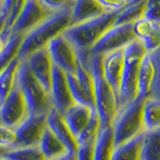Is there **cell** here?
Listing matches in <instances>:
<instances>
[{
    "label": "cell",
    "mask_w": 160,
    "mask_h": 160,
    "mask_svg": "<svg viewBox=\"0 0 160 160\" xmlns=\"http://www.w3.org/2000/svg\"><path fill=\"white\" fill-rule=\"evenodd\" d=\"M158 76V65L153 54L147 53L138 69V98H149Z\"/></svg>",
    "instance_id": "obj_18"
},
{
    "label": "cell",
    "mask_w": 160,
    "mask_h": 160,
    "mask_svg": "<svg viewBox=\"0 0 160 160\" xmlns=\"http://www.w3.org/2000/svg\"><path fill=\"white\" fill-rule=\"evenodd\" d=\"M0 4H1V1H0Z\"/></svg>",
    "instance_id": "obj_38"
},
{
    "label": "cell",
    "mask_w": 160,
    "mask_h": 160,
    "mask_svg": "<svg viewBox=\"0 0 160 160\" xmlns=\"http://www.w3.org/2000/svg\"><path fill=\"white\" fill-rule=\"evenodd\" d=\"M51 15L53 13L49 12L39 0L25 1L24 8L21 11V15L13 25L11 34L25 35L35 29L38 25H40L43 21H46Z\"/></svg>",
    "instance_id": "obj_10"
},
{
    "label": "cell",
    "mask_w": 160,
    "mask_h": 160,
    "mask_svg": "<svg viewBox=\"0 0 160 160\" xmlns=\"http://www.w3.org/2000/svg\"><path fill=\"white\" fill-rule=\"evenodd\" d=\"M132 32L136 40L143 45L147 53L153 54L160 48V23L142 18L132 24Z\"/></svg>",
    "instance_id": "obj_15"
},
{
    "label": "cell",
    "mask_w": 160,
    "mask_h": 160,
    "mask_svg": "<svg viewBox=\"0 0 160 160\" xmlns=\"http://www.w3.org/2000/svg\"><path fill=\"white\" fill-rule=\"evenodd\" d=\"M144 18L155 23H160V0H148L146 4Z\"/></svg>",
    "instance_id": "obj_32"
},
{
    "label": "cell",
    "mask_w": 160,
    "mask_h": 160,
    "mask_svg": "<svg viewBox=\"0 0 160 160\" xmlns=\"http://www.w3.org/2000/svg\"><path fill=\"white\" fill-rule=\"evenodd\" d=\"M89 70L94 81V102L101 128L112 127L118 110V95L107 82L102 70V56H89Z\"/></svg>",
    "instance_id": "obj_2"
},
{
    "label": "cell",
    "mask_w": 160,
    "mask_h": 160,
    "mask_svg": "<svg viewBox=\"0 0 160 160\" xmlns=\"http://www.w3.org/2000/svg\"><path fill=\"white\" fill-rule=\"evenodd\" d=\"M28 66L30 69L34 77L40 82V84L47 90L51 92L52 84V73H53V62L48 48H42L28 57L27 59Z\"/></svg>",
    "instance_id": "obj_13"
},
{
    "label": "cell",
    "mask_w": 160,
    "mask_h": 160,
    "mask_svg": "<svg viewBox=\"0 0 160 160\" xmlns=\"http://www.w3.org/2000/svg\"><path fill=\"white\" fill-rule=\"evenodd\" d=\"M47 128L54 134L57 138L65 146L68 153L76 155L78 151V144L76 137L72 135L71 130L66 125L64 118L57 110H52L47 114Z\"/></svg>",
    "instance_id": "obj_14"
},
{
    "label": "cell",
    "mask_w": 160,
    "mask_h": 160,
    "mask_svg": "<svg viewBox=\"0 0 160 160\" xmlns=\"http://www.w3.org/2000/svg\"><path fill=\"white\" fill-rule=\"evenodd\" d=\"M51 100L52 106L62 116L64 114L71 106L75 105L72 99L71 92L68 84L66 73L58 66L53 65V73H52V84H51Z\"/></svg>",
    "instance_id": "obj_12"
},
{
    "label": "cell",
    "mask_w": 160,
    "mask_h": 160,
    "mask_svg": "<svg viewBox=\"0 0 160 160\" xmlns=\"http://www.w3.org/2000/svg\"><path fill=\"white\" fill-rule=\"evenodd\" d=\"M114 147L116 144L112 127L101 128L94 146V160H112Z\"/></svg>",
    "instance_id": "obj_21"
},
{
    "label": "cell",
    "mask_w": 160,
    "mask_h": 160,
    "mask_svg": "<svg viewBox=\"0 0 160 160\" xmlns=\"http://www.w3.org/2000/svg\"><path fill=\"white\" fill-rule=\"evenodd\" d=\"M141 160H160V129L143 134Z\"/></svg>",
    "instance_id": "obj_26"
},
{
    "label": "cell",
    "mask_w": 160,
    "mask_h": 160,
    "mask_svg": "<svg viewBox=\"0 0 160 160\" xmlns=\"http://www.w3.org/2000/svg\"><path fill=\"white\" fill-rule=\"evenodd\" d=\"M29 116L24 96L16 83L15 89L0 107V124L16 129L24 123Z\"/></svg>",
    "instance_id": "obj_8"
},
{
    "label": "cell",
    "mask_w": 160,
    "mask_h": 160,
    "mask_svg": "<svg viewBox=\"0 0 160 160\" xmlns=\"http://www.w3.org/2000/svg\"><path fill=\"white\" fill-rule=\"evenodd\" d=\"M100 131H101V123H100V119H99L95 111L93 113L87 128L82 131L80 136L77 137V144L78 146H81V144H95L96 138L99 136Z\"/></svg>",
    "instance_id": "obj_28"
},
{
    "label": "cell",
    "mask_w": 160,
    "mask_h": 160,
    "mask_svg": "<svg viewBox=\"0 0 160 160\" xmlns=\"http://www.w3.org/2000/svg\"><path fill=\"white\" fill-rule=\"evenodd\" d=\"M46 128H47V116H29L24 123L16 128V148L39 146Z\"/></svg>",
    "instance_id": "obj_11"
},
{
    "label": "cell",
    "mask_w": 160,
    "mask_h": 160,
    "mask_svg": "<svg viewBox=\"0 0 160 160\" xmlns=\"http://www.w3.org/2000/svg\"><path fill=\"white\" fill-rule=\"evenodd\" d=\"M106 13H120L130 5L128 0H100Z\"/></svg>",
    "instance_id": "obj_31"
},
{
    "label": "cell",
    "mask_w": 160,
    "mask_h": 160,
    "mask_svg": "<svg viewBox=\"0 0 160 160\" xmlns=\"http://www.w3.org/2000/svg\"><path fill=\"white\" fill-rule=\"evenodd\" d=\"M118 15L119 13H105L95 19L70 25L63 32V36L71 42L77 53L89 52L105 32L116 24Z\"/></svg>",
    "instance_id": "obj_4"
},
{
    "label": "cell",
    "mask_w": 160,
    "mask_h": 160,
    "mask_svg": "<svg viewBox=\"0 0 160 160\" xmlns=\"http://www.w3.org/2000/svg\"><path fill=\"white\" fill-rule=\"evenodd\" d=\"M23 38L24 35H21V34H11V36L8 38V42L5 43L2 51L0 52V73L8 66H10L12 62L18 59Z\"/></svg>",
    "instance_id": "obj_23"
},
{
    "label": "cell",
    "mask_w": 160,
    "mask_h": 160,
    "mask_svg": "<svg viewBox=\"0 0 160 160\" xmlns=\"http://www.w3.org/2000/svg\"><path fill=\"white\" fill-rule=\"evenodd\" d=\"M94 112L95 108H92L86 105L75 104L63 114L66 125L71 130L72 135L76 137V140L82 134V131L87 128Z\"/></svg>",
    "instance_id": "obj_17"
},
{
    "label": "cell",
    "mask_w": 160,
    "mask_h": 160,
    "mask_svg": "<svg viewBox=\"0 0 160 160\" xmlns=\"http://www.w3.org/2000/svg\"><path fill=\"white\" fill-rule=\"evenodd\" d=\"M17 86L23 94L30 116H47L53 107L51 95L34 77L27 60H21L19 63Z\"/></svg>",
    "instance_id": "obj_5"
},
{
    "label": "cell",
    "mask_w": 160,
    "mask_h": 160,
    "mask_svg": "<svg viewBox=\"0 0 160 160\" xmlns=\"http://www.w3.org/2000/svg\"><path fill=\"white\" fill-rule=\"evenodd\" d=\"M146 99L138 98L132 104L118 110V113L112 123L116 146L125 143L144 132L143 104Z\"/></svg>",
    "instance_id": "obj_6"
},
{
    "label": "cell",
    "mask_w": 160,
    "mask_h": 160,
    "mask_svg": "<svg viewBox=\"0 0 160 160\" xmlns=\"http://www.w3.org/2000/svg\"><path fill=\"white\" fill-rule=\"evenodd\" d=\"M11 149H8V148H4V147H0V158H4L8 152H10Z\"/></svg>",
    "instance_id": "obj_35"
},
{
    "label": "cell",
    "mask_w": 160,
    "mask_h": 160,
    "mask_svg": "<svg viewBox=\"0 0 160 160\" xmlns=\"http://www.w3.org/2000/svg\"><path fill=\"white\" fill-rule=\"evenodd\" d=\"M16 129L8 128L6 125L0 124V147L13 149V148H16Z\"/></svg>",
    "instance_id": "obj_30"
},
{
    "label": "cell",
    "mask_w": 160,
    "mask_h": 160,
    "mask_svg": "<svg viewBox=\"0 0 160 160\" xmlns=\"http://www.w3.org/2000/svg\"><path fill=\"white\" fill-rule=\"evenodd\" d=\"M72 6L73 1H70L64 8L54 12L35 29L25 34L19 49L18 59L25 60L34 52L47 47L48 43L57 36L63 35V32L71 25Z\"/></svg>",
    "instance_id": "obj_1"
},
{
    "label": "cell",
    "mask_w": 160,
    "mask_h": 160,
    "mask_svg": "<svg viewBox=\"0 0 160 160\" xmlns=\"http://www.w3.org/2000/svg\"><path fill=\"white\" fill-rule=\"evenodd\" d=\"M5 43H6V42L2 40L1 38H0V52L2 51V48H4V46H5Z\"/></svg>",
    "instance_id": "obj_36"
},
{
    "label": "cell",
    "mask_w": 160,
    "mask_h": 160,
    "mask_svg": "<svg viewBox=\"0 0 160 160\" xmlns=\"http://www.w3.org/2000/svg\"><path fill=\"white\" fill-rule=\"evenodd\" d=\"M143 134L131 138L125 143L116 146L113 151L112 160H141Z\"/></svg>",
    "instance_id": "obj_22"
},
{
    "label": "cell",
    "mask_w": 160,
    "mask_h": 160,
    "mask_svg": "<svg viewBox=\"0 0 160 160\" xmlns=\"http://www.w3.org/2000/svg\"><path fill=\"white\" fill-rule=\"evenodd\" d=\"M135 40L136 38L132 32V24L113 25L92 47L89 56H105L111 52L124 49Z\"/></svg>",
    "instance_id": "obj_7"
},
{
    "label": "cell",
    "mask_w": 160,
    "mask_h": 160,
    "mask_svg": "<svg viewBox=\"0 0 160 160\" xmlns=\"http://www.w3.org/2000/svg\"><path fill=\"white\" fill-rule=\"evenodd\" d=\"M0 107H1V104H0Z\"/></svg>",
    "instance_id": "obj_37"
},
{
    "label": "cell",
    "mask_w": 160,
    "mask_h": 160,
    "mask_svg": "<svg viewBox=\"0 0 160 160\" xmlns=\"http://www.w3.org/2000/svg\"><path fill=\"white\" fill-rule=\"evenodd\" d=\"M144 132L160 129V99L147 98L143 104Z\"/></svg>",
    "instance_id": "obj_25"
},
{
    "label": "cell",
    "mask_w": 160,
    "mask_h": 160,
    "mask_svg": "<svg viewBox=\"0 0 160 160\" xmlns=\"http://www.w3.org/2000/svg\"><path fill=\"white\" fill-rule=\"evenodd\" d=\"M102 70L107 82L111 84L113 90L118 95L122 75L124 70V49H119L102 56Z\"/></svg>",
    "instance_id": "obj_16"
},
{
    "label": "cell",
    "mask_w": 160,
    "mask_h": 160,
    "mask_svg": "<svg viewBox=\"0 0 160 160\" xmlns=\"http://www.w3.org/2000/svg\"><path fill=\"white\" fill-rule=\"evenodd\" d=\"M6 160H46L41 152L40 147H27V148H15L4 157Z\"/></svg>",
    "instance_id": "obj_29"
},
{
    "label": "cell",
    "mask_w": 160,
    "mask_h": 160,
    "mask_svg": "<svg viewBox=\"0 0 160 160\" xmlns=\"http://www.w3.org/2000/svg\"><path fill=\"white\" fill-rule=\"evenodd\" d=\"M39 147L46 160L59 159L68 154L65 146L57 138L56 135L48 128L45 129V132L42 135Z\"/></svg>",
    "instance_id": "obj_20"
},
{
    "label": "cell",
    "mask_w": 160,
    "mask_h": 160,
    "mask_svg": "<svg viewBox=\"0 0 160 160\" xmlns=\"http://www.w3.org/2000/svg\"><path fill=\"white\" fill-rule=\"evenodd\" d=\"M48 52L51 54L53 65L62 69L65 73H75L80 60L76 48L63 35L57 36L48 43Z\"/></svg>",
    "instance_id": "obj_9"
},
{
    "label": "cell",
    "mask_w": 160,
    "mask_h": 160,
    "mask_svg": "<svg viewBox=\"0 0 160 160\" xmlns=\"http://www.w3.org/2000/svg\"><path fill=\"white\" fill-rule=\"evenodd\" d=\"M100 0H78L73 1L71 13V25L83 23L105 15Z\"/></svg>",
    "instance_id": "obj_19"
},
{
    "label": "cell",
    "mask_w": 160,
    "mask_h": 160,
    "mask_svg": "<svg viewBox=\"0 0 160 160\" xmlns=\"http://www.w3.org/2000/svg\"><path fill=\"white\" fill-rule=\"evenodd\" d=\"M146 54L147 51L138 40L124 48V70L118 94L119 108L132 104L138 99V69Z\"/></svg>",
    "instance_id": "obj_3"
},
{
    "label": "cell",
    "mask_w": 160,
    "mask_h": 160,
    "mask_svg": "<svg viewBox=\"0 0 160 160\" xmlns=\"http://www.w3.org/2000/svg\"><path fill=\"white\" fill-rule=\"evenodd\" d=\"M56 160H77V158H76V155H73V154H70V153H68L66 155H64V157H62V158H59V159H56Z\"/></svg>",
    "instance_id": "obj_34"
},
{
    "label": "cell",
    "mask_w": 160,
    "mask_h": 160,
    "mask_svg": "<svg viewBox=\"0 0 160 160\" xmlns=\"http://www.w3.org/2000/svg\"><path fill=\"white\" fill-rule=\"evenodd\" d=\"M21 60L16 59L12 62L10 66H8L4 71L0 73V104L2 105L4 101L12 93L17 83V71Z\"/></svg>",
    "instance_id": "obj_24"
},
{
    "label": "cell",
    "mask_w": 160,
    "mask_h": 160,
    "mask_svg": "<svg viewBox=\"0 0 160 160\" xmlns=\"http://www.w3.org/2000/svg\"><path fill=\"white\" fill-rule=\"evenodd\" d=\"M146 4L147 1H141V0H134L130 2L128 8L124 11H122L114 25H127V24H134L135 22L144 18V12H146Z\"/></svg>",
    "instance_id": "obj_27"
},
{
    "label": "cell",
    "mask_w": 160,
    "mask_h": 160,
    "mask_svg": "<svg viewBox=\"0 0 160 160\" xmlns=\"http://www.w3.org/2000/svg\"><path fill=\"white\" fill-rule=\"evenodd\" d=\"M94 146L95 144H81L76 154L77 160H94Z\"/></svg>",
    "instance_id": "obj_33"
}]
</instances>
